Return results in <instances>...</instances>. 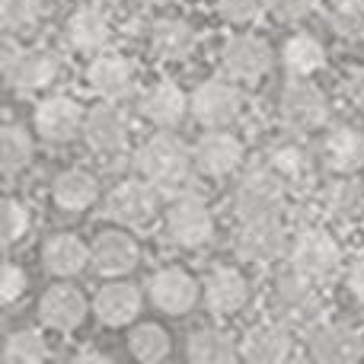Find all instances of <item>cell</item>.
<instances>
[{
    "instance_id": "obj_1",
    "label": "cell",
    "mask_w": 364,
    "mask_h": 364,
    "mask_svg": "<svg viewBox=\"0 0 364 364\" xmlns=\"http://www.w3.org/2000/svg\"><path fill=\"white\" fill-rule=\"evenodd\" d=\"M272 314L284 326H301V329L316 326L323 316V297L316 291V282L304 278L301 272H294L288 265L275 278V288H272Z\"/></svg>"
},
{
    "instance_id": "obj_2",
    "label": "cell",
    "mask_w": 364,
    "mask_h": 364,
    "mask_svg": "<svg viewBox=\"0 0 364 364\" xmlns=\"http://www.w3.org/2000/svg\"><path fill=\"white\" fill-rule=\"evenodd\" d=\"M138 166L144 173V179H151L160 192H179L182 186H188L195 166V154H188V147L176 138H151L138 154Z\"/></svg>"
},
{
    "instance_id": "obj_3",
    "label": "cell",
    "mask_w": 364,
    "mask_h": 364,
    "mask_svg": "<svg viewBox=\"0 0 364 364\" xmlns=\"http://www.w3.org/2000/svg\"><path fill=\"white\" fill-rule=\"evenodd\" d=\"M0 64H4V77L16 93H36L45 90L48 83L58 80L61 74V61L55 51L48 48H19L13 38L4 42L0 51Z\"/></svg>"
},
{
    "instance_id": "obj_4",
    "label": "cell",
    "mask_w": 364,
    "mask_h": 364,
    "mask_svg": "<svg viewBox=\"0 0 364 364\" xmlns=\"http://www.w3.org/2000/svg\"><path fill=\"white\" fill-rule=\"evenodd\" d=\"M284 182L275 176L269 164L250 170L233 188V211L240 220H256V218H278L284 208Z\"/></svg>"
},
{
    "instance_id": "obj_5",
    "label": "cell",
    "mask_w": 364,
    "mask_h": 364,
    "mask_svg": "<svg viewBox=\"0 0 364 364\" xmlns=\"http://www.w3.org/2000/svg\"><path fill=\"white\" fill-rule=\"evenodd\" d=\"M278 119L294 134L316 132V128H323L329 119V102L320 87L307 83V77H297V80H291L288 87L282 90V96H278Z\"/></svg>"
},
{
    "instance_id": "obj_6",
    "label": "cell",
    "mask_w": 364,
    "mask_h": 364,
    "mask_svg": "<svg viewBox=\"0 0 364 364\" xmlns=\"http://www.w3.org/2000/svg\"><path fill=\"white\" fill-rule=\"evenodd\" d=\"M288 259H291V269L294 272H301L310 282L323 284V282H329V278H336V272H339L342 250L326 230L307 227V230H301L294 237Z\"/></svg>"
},
{
    "instance_id": "obj_7",
    "label": "cell",
    "mask_w": 364,
    "mask_h": 364,
    "mask_svg": "<svg viewBox=\"0 0 364 364\" xmlns=\"http://www.w3.org/2000/svg\"><path fill=\"white\" fill-rule=\"evenodd\" d=\"M166 233L182 250H198L214 237V214L198 195H182L166 211Z\"/></svg>"
},
{
    "instance_id": "obj_8",
    "label": "cell",
    "mask_w": 364,
    "mask_h": 364,
    "mask_svg": "<svg viewBox=\"0 0 364 364\" xmlns=\"http://www.w3.org/2000/svg\"><path fill=\"white\" fill-rule=\"evenodd\" d=\"M160 188L151 179H125L109 192L106 214L125 227H144L157 214Z\"/></svg>"
},
{
    "instance_id": "obj_9",
    "label": "cell",
    "mask_w": 364,
    "mask_h": 364,
    "mask_svg": "<svg viewBox=\"0 0 364 364\" xmlns=\"http://www.w3.org/2000/svg\"><path fill=\"white\" fill-rule=\"evenodd\" d=\"M243 112V96L227 80H208L192 93V115L205 128H227Z\"/></svg>"
},
{
    "instance_id": "obj_10",
    "label": "cell",
    "mask_w": 364,
    "mask_h": 364,
    "mask_svg": "<svg viewBox=\"0 0 364 364\" xmlns=\"http://www.w3.org/2000/svg\"><path fill=\"white\" fill-rule=\"evenodd\" d=\"M83 122H87V115H83L80 102L64 93L48 96L36 109V132L48 144H68V141H74L77 134H83Z\"/></svg>"
},
{
    "instance_id": "obj_11",
    "label": "cell",
    "mask_w": 364,
    "mask_h": 364,
    "mask_svg": "<svg viewBox=\"0 0 364 364\" xmlns=\"http://www.w3.org/2000/svg\"><path fill=\"white\" fill-rule=\"evenodd\" d=\"M307 348L316 361L346 364V361H358L364 355V339L358 329H352L348 323H316L307 333Z\"/></svg>"
},
{
    "instance_id": "obj_12",
    "label": "cell",
    "mask_w": 364,
    "mask_h": 364,
    "mask_svg": "<svg viewBox=\"0 0 364 364\" xmlns=\"http://www.w3.org/2000/svg\"><path fill=\"white\" fill-rule=\"evenodd\" d=\"M147 294H151V304L157 310L179 316V314H188L195 307V301H198V282L186 269L170 265V269H160L157 275H151Z\"/></svg>"
},
{
    "instance_id": "obj_13",
    "label": "cell",
    "mask_w": 364,
    "mask_h": 364,
    "mask_svg": "<svg viewBox=\"0 0 364 364\" xmlns=\"http://www.w3.org/2000/svg\"><path fill=\"white\" fill-rule=\"evenodd\" d=\"M284 252V227L278 218L243 220L237 233V256L243 262H275Z\"/></svg>"
},
{
    "instance_id": "obj_14",
    "label": "cell",
    "mask_w": 364,
    "mask_h": 364,
    "mask_svg": "<svg viewBox=\"0 0 364 364\" xmlns=\"http://www.w3.org/2000/svg\"><path fill=\"white\" fill-rule=\"evenodd\" d=\"M83 138L87 144L93 147L96 154H119L125 147V138H128V115L115 106L112 100L100 102L87 112V122H83Z\"/></svg>"
},
{
    "instance_id": "obj_15",
    "label": "cell",
    "mask_w": 364,
    "mask_h": 364,
    "mask_svg": "<svg viewBox=\"0 0 364 364\" xmlns=\"http://www.w3.org/2000/svg\"><path fill=\"white\" fill-rule=\"evenodd\" d=\"M195 166L205 176H230L240 164H243V141L237 134L224 132V128H211L201 134L195 144Z\"/></svg>"
},
{
    "instance_id": "obj_16",
    "label": "cell",
    "mask_w": 364,
    "mask_h": 364,
    "mask_svg": "<svg viewBox=\"0 0 364 364\" xmlns=\"http://www.w3.org/2000/svg\"><path fill=\"white\" fill-rule=\"evenodd\" d=\"M272 61L275 55H272L269 42L259 36H237L220 51V64L233 80H256L272 68Z\"/></svg>"
},
{
    "instance_id": "obj_17",
    "label": "cell",
    "mask_w": 364,
    "mask_h": 364,
    "mask_svg": "<svg viewBox=\"0 0 364 364\" xmlns=\"http://www.w3.org/2000/svg\"><path fill=\"white\" fill-rule=\"evenodd\" d=\"M250 301V284H246L243 272L230 269V265H218L208 272L205 278V304L214 316H233L246 307Z\"/></svg>"
},
{
    "instance_id": "obj_18",
    "label": "cell",
    "mask_w": 364,
    "mask_h": 364,
    "mask_svg": "<svg viewBox=\"0 0 364 364\" xmlns=\"http://www.w3.org/2000/svg\"><path fill=\"white\" fill-rule=\"evenodd\" d=\"M265 164L275 170V176L291 188H304L314 182V173H316V160L310 154V147L297 138H284V141H275L269 147V157Z\"/></svg>"
},
{
    "instance_id": "obj_19",
    "label": "cell",
    "mask_w": 364,
    "mask_h": 364,
    "mask_svg": "<svg viewBox=\"0 0 364 364\" xmlns=\"http://www.w3.org/2000/svg\"><path fill=\"white\" fill-rule=\"evenodd\" d=\"M38 316L45 326L58 329V333H70L87 316V301L74 284H51L38 301Z\"/></svg>"
},
{
    "instance_id": "obj_20",
    "label": "cell",
    "mask_w": 364,
    "mask_h": 364,
    "mask_svg": "<svg viewBox=\"0 0 364 364\" xmlns=\"http://www.w3.org/2000/svg\"><path fill=\"white\" fill-rule=\"evenodd\" d=\"M141 262V246L125 230H102L93 243V265L100 275H128Z\"/></svg>"
},
{
    "instance_id": "obj_21",
    "label": "cell",
    "mask_w": 364,
    "mask_h": 364,
    "mask_svg": "<svg viewBox=\"0 0 364 364\" xmlns=\"http://www.w3.org/2000/svg\"><path fill=\"white\" fill-rule=\"evenodd\" d=\"M240 355H243V361L252 364H278L294 358V339H291L288 326L262 323V326H252L246 333V339L240 342Z\"/></svg>"
},
{
    "instance_id": "obj_22",
    "label": "cell",
    "mask_w": 364,
    "mask_h": 364,
    "mask_svg": "<svg viewBox=\"0 0 364 364\" xmlns=\"http://www.w3.org/2000/svg\"><path fill=\"white\" fill-rule=\"evenodd\" d=\"M87 262H93V250L77 233H55L42 246V265L48 275L74 278L87 269Z\"/></svg>"
},
{
    "instance_id": "obj_23",
    "label": "cell",
    "mask_w": 364,
    "mask_h": 364,
    "mask_svg": "<svg viewBox=\"0 0 364 364\" xmlns=\"http://www.w3.org/2000/svg\"><path fill=\"white\" fill-rule=\"evenodd\" d=\"M323 164L339 176H352L364 166V132L339 125L323 138Z\"/></svg>"
},
{
    "instance_id": "obj_24",
    "label": "cell",
    "mask_w": 364,
    "mask_h": 364,
    "mask_svg": "<svg viewBox=\"0 0 364 364\" xmlns=\"http://www.w3.org/2000/svg\"><path fill=\"white\" fill-rule=\"evenodd\" d=\"M93 310L106 326H128L141 314V291L128 282H109L96 291Z\"/></svg>"
},
{
    "instance_id": "obj_25",
    "label": "cell",
    "mask_w": 364,
    "mask_h": 364,
    "mask_svg": "<svg viewBox=\"0 0 364 364\" xmlns=\"http://www.w3.org/2000/svg\"><path fill=\"white\" fill-rule=\"evenodd\" d=\"M87 83L102 96V100H125L134 87V70L122 55H100L87 68Z\"/></svg>"
},
{
    "instance_id": "obj_26",
    "label": "cell",
    "mask_w": 364,
    "mask_h": 364,
    "mask_svg": "<svg viewBox=\"0 0 364 364\" xmlns=\"http://www.w3.org/2000/svg\"><path fill=\"white\" fill-rule=\"evenodd\" d=\"M188 109H192V100H188L176 83H170V80L151 87L144 93V100H141V112H144V119L157 128H176L179 122L186 119Z\"/></svg>"
},
{
    "instance_id": "obj_27",
    "label": "cell",
    "mask_w": 364,
    "mask_h": 364,
    "mask_svg": "<svg viewBox=\"0 0 364 364\" xmlns=\"http://www.w3.org/2000/svg\"><path fill=\"white\" fill-rule=\"evenodd\" d=\"M68 42L77 51H100L109 45L112 38V26H109L106 13L96 10V6H80L68 16Z\"/></svg>"
},
{
    "instance_id": "obj_28",
    "label": "cell",
    "mask_w": 364,
    "mask_h": 364,
    "mask_svg": "<svg viewBox=\"0 0 364 364\" xmlns=\"http://www.w3.org/2000/svg\"><path fill=\"white\" fill-rule=\"evenodd\" d=\"M186 352H188V358L198 364H227V361L243 358L240 346L233 342V336L224 333V329H214V326L195 329L186 342Z\"/></svg>"
},
{
    "instance_id": "obj_29",
    "label": "cell",
    "mask_w": 364,
    "mask_h": 364,
    "mask_svg": "<svg viewBox=\"0 0 364 364\" xmlns=\"http://www.w3.org/2000/svg\"><path fill=\"white\" fill-rule=\"evenodd\" d=\"M195 48V29L186 19H160L151 26V51L164 61H182Z\"/></svg>"
},
{
    "instance_id": "obj_30",
    "label": "cell",
    "mask_w": 364,
    "mask_h": 364,
    "mask_svg": "<svg viewBox=\"0 0 364 364\" xmlns=\"http://www.w3.org/2000/svg\"><path fill=\"white\" fill-rule=\"evenodd\" d=\"M51 198H55V205L64 208V211H83V208H90L100 198V182L87 170H68L55 179Z\"/></svg>"
},
{
    "instance_id": "obj_31",
    "label": "cell",
    "mask_w": 364,
    "mask_h": 364,
    "mask_svg": "<svg viewBox=\"0 0 364 364\" xmlns=\"http://www.w3.org/2000/svg\"><path fill=\"white\" fill-rule=\"evenodd\" d=\"M326 214L336 220H355L358 214H364V179L342 176L339 182L326 188Z\"/></svg>"
},
{
    "instance_id": "obj_32",
    "label": "cell",
    "mask_w": 364,
    "mask_h": 364,
    "mask_svg": "<svg viewBox=\"0 0 364 364\" xmlns=\"http://www.w3.org/2000/svg\"><path fill=\"white\" fill-rule=\"evenodd\" d=\"M282 64L294 77H310L326 64V51L314 36H291L282 48Z\"/></svg>"
},
{
    "instance_id": "obj_33",
    "label": "cell",
    "mask_w": 364,
    "mask_h": 364,
    "mask_svg": "<svg viewBox=\"0 0 364 364\" xmlns=\"http://www.w3.org/2000/svg\"><path fill=\"white\" fill-rule=\"evenodd\" d=\"M0 160H4V176L13 179L19 170H26L32 160V141L26 128L19 125H4L0 132Z\"/></svg>"
},
{
    "instance_id": "obj_34",
    "label": "cell",
    "mask_w": 364,
    "mask_h": 364,
    "mask_svg": "<svg viewBox=\"0 0 364 364\" xmlns=\"http://www.w3.org/2000/svg\"><path fill=\"white\" fill-rule=\"evenodd\" d=\"M128 348H132V355L138 361H164L166 355H170V336H166L164 326H157V323H144V326L132 329V336H128Z\"/></svg>"
},
{
    "instance_id": "obj_35",
    "label": "cell",
    "mask_w": 364,
    "mask_h": 364,
    "mask_svg": "<svg viewBox=\"0 0 364 364\" xmlns=\"http://www.w3.org/2000/svg\"><path fill=\"white\" fill-rule=\"evenodd\" d=\"M326 19L339 38H348V42L364 38V0H333Z\"/></svg>"
},
{
    "instance_id": "obj_36",
    "label": "cell",
    "mask_w": 364,
    "mask_h": 364,
    "mask_svg": "<svg viewBox=\"0 0 364 364\" xmlns=\"http://www.w3.org/2000/svg\"><path fill=\"white\" fill-rule=\"evenodd\" d=\"M48 358V346L36 329H16L10 333L4 346V361L6 364H38Z\"/></svg>"
},
{
    "instance_id": "obj_37",
    "label": "cell",
    "mask_w": 364,
    "mask_h": 364,
    "mask_svg": "<svg viewBox=\"0 0 364 364\" xmlns=\"http://www.w3.org/2000/svg\"><path fill=\"white\" fill-rule=\"evenodd\" d=\"M0 19L6 32H26L42 19V0H0Z\"/></svg>"
},
{
    "instance_id": "obj_38",
    "label": "cell",
    "mask_w": 364,
    "mask_h": 364,
    "mask_svg": "<svg viewBox=\"0 0 364 364\" xmlns=\"http://www.w3.org/2000/svg\"><path fill=\"white\" fill-rule=\"evenodd\" d=\"M29 224H32L29 205L10 195V198L4 201V243L6 246L19 243V240L26 237V230H29Z\"/></svg>"
},
{
    "instance_id": "obj_39",
    "label": "cell",
    "mask_w": 364,
    "mask_h": 364,
    "mask_svg": "<svg viewBox=\"0 0 364 364\" xmlns=\"http://www.w3.org/2000/svg\"><path fill=\"white\" fill-rule=\"evenodd\" d=\"M218 10L227 23L246 26V23H256L269 10V0H218Z\"/></svg>"
},
{
    "instance_id": "obj_40",
    "label": "cell",
    "mask_w": 364,
    "mask_h": 364,
    "mask_svg": "<svg viewBox=\"0 0 364 364\" xmlns=\"http://www.w3.org/2000/svg\"><path fill=\"white\" fill-rule=\"evenodd\" d=\"M26 284H29L26 272L19 269L16 262H10L4 269V282H0V301H4V304H16L19 297L26 294Z\"/></svg>"
},
{
    "instance_id": "obj_41",
    "label": "cell",
    "mask_w": 364,
    "mask_h": 364,
    "mask_svg": "<svg viewBox=\"0 0 364 364\" xmlns=\"http://www.w3.org/2000/svg\"><path fill=\"white\" fill-rule=\"evenodd\" d=\"M314 6H316V0H269V10L282 23H297V19L310 16Z\"/></svg>"
},
{
    "instance_id": "obj_42",
    "label": "cell",
    "mask_w": 364,
    "mask_h": 364,
    "mask_svg": "<svg viewBox=\"0 0 364 364\" xmlns=\"http://www.w3.org/2000/svg\"><path fill=\"white\" fill-rule=\"evenodd\" d=\"M346 90H348V100H352L355 106H358L361 112H364V68H358L352 77H348Z\"/></svg>"
},
{
    "instance_id": "obj_43",
    "label": "cell",
    "mask_w": 364,
    "mask_h": 364,
    "mask_svg": "<svg viewBox=\"0 0 364 364\" xmlns=\"http://www.w3.org/2000/svg\"><path fill=\"white\" fill-rule=\"evenodd\" d=\"M348 288H352V294L364 304V256L352 265V272H348Z\"/></svg>"
},
{
    "instance_id": "obj_44",
    "label": "cell",
    "mask_w": 364,
    "mask_h": 364,
    "mask_svg": "<svg viewBox=\"0 0 364 364\" xmlns=\"http://www.w3.org/2000/svg\"><path fill=\"white\" fill-rule=\"evenodd\" d=\"M70 361H77V364H80V361L109 364V358H106V355H102V352H93V348H80V352H74V355H70Z\"/></svg>"
},
{
    "instance_id": "obj_45",
    "label": "cell",
    "mask_w": 364,
    "mask_h": 364,
    "mask_svg": "<svg viewBox=\"0 0 364 364\" xmlns=\"http://www.w3.org/2000/svg\"><path fill=\"white\" fill-rule=\"evenodd\" d=\"M141 4H151V6H157V4H166V0H141Z\"/></svg>"
},
{
    "instance_id": "obj_46",
    "label": "cell",
    "mask_w": 364,
    "mask_h": 364,
    "mask_svg": "<svg viewBox=\"0 0 364 364\" xmlns=\"http://www.w3.org/2000/svg\"><path fill=\"white\" fill-rule=\"evenodd\" d=\"M96 4H102V6H106V4H115V0H96Z\"/></svg>"
}]
</instances>
